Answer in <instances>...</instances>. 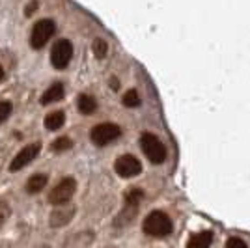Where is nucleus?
<instances>
[{
  "instance_id": "1",
  "label": "nucleus",
  "mask_w": 250,
  "mask_h": 248,
  "mask_svg": "<svg viewBox=\"0 0 250 248\" xmlns=\"http://www.w3.org/2000/svg\"><path fill=\"white\" fill-rule=\"evenodd\" d=\"M142 229L146 235H151V237H167L172 233V220L163 211H151L144 218Z\"/></svg>"
},
{
  "instance_id": "2",
  "label": "nucleus",
  "mask_w": 250,
  "mask_h": 248,
  "mask_svg": "<svg viewBox=\"0 0 250 248\" xmlns=\"http://www.w3.org/2000/svg\"><path fill=\"white\" fill-rule=\"evenodd\" d=\"M144 198V192L140 190V188H131V190H127L125 192V206L122 209V213L116 217L114 220V226H127V224H131L133 222V218L136 217V211H138V204H140V200Z\"/></svg>"
},
{
  "instance_id": "3",
  "label": "nucleus",
  "mask_w": 250,
  "mask_h": 248,
  "mask_svg": "<svg viewBox=\"0 0 250 248\" xmlns=\"http://www.w3.org/2000/svg\"><path fill=\"white\" fill-rule=\"evenodd\" d=\"M140 145H142V151L144 155L149 159V163L153 165H163L167 161V147L165 144L151 133H144L140 136Z\"/></svg>"
},
{
  "instance_id": "4",
  "label": "nucleus",
  "mask_w": 250,
  "mask_h": 248,
  "mask_svg": "<svg viewBox=\"0 0 250 248\" xmlns=\"http://www.w3.org/2000/svg\"><path fill=\"white\" fill-rule=\"evenodd\" d=\"M54 32H56V24H54V21H51V19H42V21H38L34 26H32L30 47L34 49V51L43 49V47L49 43V40L54 36Z\"/></svg>"
},
{
  "instance_id": "5",
  "label": "nucleus",
  "mask_w": 250,
  "mask_h": 248,
  "mask_svg": "<svg viewBox=\"0 0 250 248\" xmlns=\"http://www.w3.org/2000/svg\"><path fill=\"white\" fill-rule=\"evenodd\" d=\"M122 136V129L116 124H99L90 131V140L97 147H104Z\"/></svg>"
},
{
  "instance_id": "6",
  "label": "nucleus",
  "mask_w": 250,
  "mask_h": 248,
  "mask_svg": "<svg viewBox=\"0 0 250 248\" xmlns=\"http://www.w3.org/2000/svg\"><path fill=\"white\" fill-rule=\"evenodd\" d=\"M75 190H77L75 177H63L62 181L49 192V202L52 206H65V204L71 202Z\"/></svg>"
},
{
  "instance_id": "7",
  "label": "nucleus",
  "mask_w": 250,
  "mask_h": 248,
  "mask_svg": "<svg viewBox=\"0 0 250 248\" xmlns=\"http://www.w3.org/2000/svg\"><path fill=\"white\" fill-rule=\"evenodd\" d=\"M73 58V43L69 40H58L51 49V63L54 69H65Z\"/></svg>"
},
{
  "instance_id": "8",
  "label": "nucleus",
  "mask_w": 250,
  "mask_h": 248,
  "mask_svg": "<svg viewBox=\"0 0 250 248\" xmlns=\"http://www.w3.org/2000/svg\"><path fill=\"white\" fill-rule=\"evenodd\" d=\"M40 151H42V144H40V142H34V144H28V145H24V147H21L19 153L11 159L10 172H21L22 168H26L36 157L40 155Z\"/></svg>"
},
{
  "instance_id": "9",
  "label": "nucleus",
  "mask_w": 250,
  "mask_h": 248,
  "mask_svg": "<svg viewBox=\"0 0 250 248\" xmlns=\"http://www.w3.org/2000/svg\"><path fill=\"white\" fill-rule=\"evenodd\" d=\"M114 170L120 177H135L142 172V165L135 155H122L116 159Z\"/></svg>"
},
{
  "instance_id": "10",
  "label": "nucleus",
  "mask_w": 250,
  "mask_h": 248,
  "mask_svg": "<svg viewBox=\"0 0 250 248\" xmlns=\"http://www.w3.org/2000/svg\"><path fill=\"white\" fill-rule=\"evenodd\" d=\"M75 213H77V207L75 206H56V209L51 213L49 217V224L51 227H63L67 226L71 220H73Z\"/></svg>"
},
{
  "instance_id": "11",
  "label": "nucleus",
  "mask_w": 250,
  "mask_h": 248,
  "mask_svg": "<svg viewBox=\"0 0 250 248\" xmlns=\"http://www.w3.org/2000/svg\"><path fill=\"white\" fill-rule=\"evenodd\" d=\"M63 95H65V90H63V84L62 83H54L52 86H49L43 95L40 97V103L43 106H47V104H52V103H58V101H62Z\"/></svg>"
},
{
  "instance_id": "12",
  "label": "nucleus",
  "mask_w": 250,
  "mask_h": 248,
  "mask_svg": "<svg viewBox=\"0 0 250 248\" xmlns=\"http://www.w3.org/2000/svg\"><path fill=\"white\" fill-rule=\"evenodd\" d=\"M49 183V176L47 174H34V176L26 181V192L28 194H40L43 188Z\"/></svg>"
},
{
  "instance_id": "13",
  "label": "nucleus",
  "mask_w": 250,
  "mask_h": 248,
  "mask_svg": "<svg viewBox=\"0 0 250 248\" xmlns=\"http://www.w3.org/2000/svg\"><path fill=\"white\" fill-rule=\"evenodd\" d=\"M77 108L84 116H90L97 110V101H95V97L88 95V93H81L79 99H77Z\"/></svg>"
},
{
  "instance_id": "14",
  "label": "nucleus",
  "mask_w": 250,
  "mask_h": 248,
  "mask_svg": "<svg viewBox=\"0 0 250 248\" xmlns=\"http://www.w3.org/2000/svg\"><path fill=\"white\" fill-rule=\"evenodd\" d=\"M63 124H65V114L62 110H54L49 116H45V122H43L45 129H49V131H60Z\"/></svg>"
},
{
  "instance_id": "15",
  "label": "nucleus",
  "mask_w": 250,
  "mask_h": 248,
  "mask_svg": "<svg viewBox=\"0 0 250 248\" xmlns=\"http://www.w3.org/2000/svg\"><path fill=\"white\" fill-rule=\"evenodd\" d=\"M211 243H213V233L211 231H200V233L188 239L187 248H209Z\"/></svg>"
},
{
  "instance_id": "16",
  "label": "nucleus",
  "mask_w": 250,
  "mask_h": 248,
  "mask_svg": "<svg viewBox=\"0 0 250 248\" xmlns=\"http://www.w3.org/2000/svg\"><path fill=\"white\" fill-rule=\"evenodd\" d=\"M71 147H73V140L67 138V136H60V138H56L51 144V149L54 153H63V151H67Z\"/></svg>"
},
{
  "instance_id": "17",
  "label": "nucleus",
  "mask_w": 250,
  "mask_h": 248,
  "mask_svg": "<svg viewBox=\"0 0 250 248\" xmlns=\"http://www.w3.org/2000/svg\"><path fill=\"white\" fill-rule=\"evenodd\" d=\"M92 51H94L97 60H103L104 56H106V52H108V43L104 41V40H101V38H97V40H94Z\"/></svg>"
},
{
  "instance_id": "18",
  "label": "nucleus",
  "mask_w": 250,
  "mask_h": 248,
  "mask_svg": "<svg viewBox=\"0 0 250 248\" xmlns=\"http://www.w3.org/2000/svg\"><path fill=\"white\" fill-rule=\"evenodd\" d=\"M122 103H124V106H127V108H135V106L140 104V95H138L136 90H129V92H125V95L122 97Z\"/></svg>"
},
{
  "instance_id": "19",
  "label": "nucleus",
  "mask_w": 250,
  "mask_h": 248,
  "mask_svg": "<svg viewBox=\"0 0 250 248\" xmlns=\"http://www.w3.org/2000/svg\"><path fill=\"white\" fill-rule=\"evenodd\" d=\"M13 112V103L8 99H0V125L4 124Z\"/></svg>"
},
{
  "instance_id": "20",
  "label": "nucleus",
  "mask_w": 250,
  "mask_h": 248,
  "mask_svg": "<svg viewBox=\"0 0 250 248\" xmlns=\"http://www.w3.org/2000/svg\"><path fill=\"white\" fill-rule=\"evenodd\" d=\"M11 215V207L6 200H0V229L4 227V224L8 222V218Z\"/></svg>"
},
{
  "instance_id": "21",
  "label": "nucleus",
  "mask_w": 250,
  "mask_h": 248,
  "mask_svg": "<svg viewBox=\"0 0 250 248\" xmlns=\"http://www.w3.org/2000/svg\"><path fill=\"white\" fill-rule=\"evenodd\" d=\"M224 248H249V247H247V243H245L243 239L229 237L228 241H226V247H224Z\"/></svg>"
},
{
  "instance_id": "22",
  "label": "nucleus",
  "mask_w": 250,
  "mask_h": 248,
  "mask_svg": "<svg viewBox=\"0 0 250 248\" xmlns=\"http://www.w3.org/2000/svg\"><path fill=\"white\" fill-rule=\"evenodd\" d=\"M38 6H40V4H38V0H32L30 4H26V8H24V15H26V17L34 15L36 10H38Z\"/></svg>"
},
{
  "instance_id": "23",
  "label": "nucleus",
  "mask_w": 250,
  "mask_h": 248,
  "mask_svg": "<svg viewBox=\"0 0 250 248\" xmlns=\"http://www.w3.org/2000/svg\"><path fill=\"white\" fill-rule=\"evenodd\" d=\"M110 86H112V90H114V92H118V90H120V83H118L116 79H110Z\"/></svg>"
},
{
  "instance_id": "24",
  "label": "nucleus",
  "mask_w": 250,
  "mask_h": 248,
  "mask_svg": "<svg viewBox=\"0 0 250 248\" xmlns=\"http://www.w3.org/2000/svg\"><path fill=\"white\" fill-rule=\"evenodd\" d=\"M2 81H4V67L0 65V83H2Z\"/></svg>"
},
{
  "instance_id": "25",
  "label": "nucleus",
  "mask_w": 250,
  "mask_h": 248,
  "mask_svg": "<svg viewBox=\"0 0 250 248\" xmlns=\"http://www.w3.org/2000/svg\"><path fill=\"white\" fill-rule=\"evenodd\" d=\"M38 248H51L49 245H42V247H38Z\"/></svg>"
}]
</instances>
